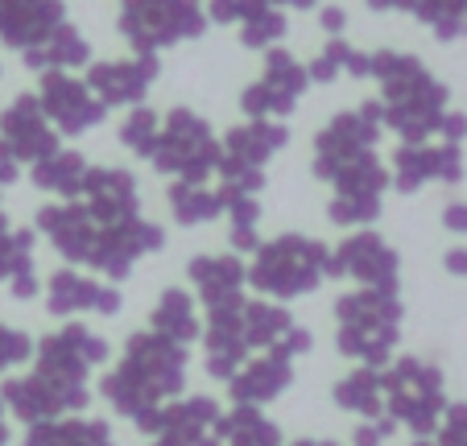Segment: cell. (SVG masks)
Wrapping results in <instances>:
<instances>
[{
	"instance_id": "cell-1",
	"label": "cell",
	"mask_w": 467,
	"mask_h": 446,
	"mask_svg": "<svg viewBox=\"0 0 467 446\" xmlns=\"http://www.w3.org/2000/svg\"><path fill=\"white\" fill-rule=\"evenodd\" d=\"M203 0H124L120 5V34L137 54H158L161 46L203 37Z\"/></svg>"
},
{
	"instance_id": "cell-2",
	"label": "cell",
	"mask_w": 467,
	"mask_h": 446,
	"mask_svg": "<svg viewBox=\"0 0 467 446\" xmlns=\"http://www.w3.org/2000/svg\"><path fill=\"white\" fill-rule=\"evenodd\" d=\"M220 158L223 153L215 149L207 120H199V116L186 112V108H174V112L166 116V124H161V132H158V145H153L158 170L203 178L212 166H220Z\"/></svg>"
},
{
	"instance_id": "cell-3",
	"label": "cell",
	"mask_w": 467,
	"mask_h": 446,
	"mask_svg": "<svg viewBox=\"0 0 467 446\" xmlns=\"http://www.w3.org/2000/svg\"><path fill=\"white\" fill-rule=\"evenodd\" d=\"M306 83H310L306 67H302L290 50H277L274 46V50H265L261 83H253V88L244 91L240 108H244L248 116H256V120H265V116H282L298 104V96L306 91Z\"/></svg>"
},
{
	"instance_id": "cell-4",
	"label": "cell",
	"mask_w": 467,
	"mask_h": 446,
	"mask_svg": "<svg viewBox=\"0 0 467 446\" xmlns=\"http://www.w3.org/2000/svg\"><path fill=\"white\" fill-rule=\"evenodd\" d=\"M42 112L58 120L62 132H88L96 120H104L108 108L91 96L88 83L71 79L67 70H42V96H37Z\"/></svg>"
},
{
	"instance_id": "cell-5",
	"label": "cell",
	"mask_w": 467,
	"mask_h": 446,
	"mask_svg": "<svg viewBox=\"0 0 467 446\" xmlns=\"http://www.w3.org/2000/svg\"><path fill=\"white\" fill-rule=\"evenodd\" d=\"M158 79V54H137V58H108L88 67V88L104 108L137 104Z\"/></svg>"
},
{
	"instance_id": "cell-6",
	"label": "cell",
	"mask_w": 467,
	"mask_h": 446,
	"mask_svg": "<svg viewBox=\"0 0 467 446\" xmlns=\"http://www.w3.org/2000/svg\"><path fill=\"white\" fill-rule=\"evenodd\" d=\"M318 264H323V248L310 240H282V244L265 248L261 264H256V285L274 289V294H298L315 281Z\"/></svg>"
},
{
	"instance_id": "cell-7",
	"label": "cell",
	"mask_w": 467,
	"mask_h": 446,
	"mask_svg": "<svg viewBox=\"0 0 467 446\" xmlns=\"http://www.w3.org/2000/svg\"><path fill=\"white\" fill-rule=\"evenodd\" d=\"M67 26L62 0H0V42L13 50H34Z\"/></svg>"
},
{
	"instance_id": "cell-8",
	"label": "cell",
	"mask_w": 467,
	"mask_h": 446,
	"mask_svg": "<svg viewBox=\"0 0 467 446\" xmlns=\"http://www.w3.org/2000/svg\"><path fill=\"white\" fill-rule=\"evenodd\" d=\"M0 132H5V149L9 158H50L58 149V137L46 124V112L37 104V96H17L9 104V112L0 116Z\"/></svg>"
},
{
	"instance_id": "cell-9",
	"label": "cell",
	"mask_w": 467,
	"mask_h": 446,
	"mask_svg": "<svg viewBox=\"0 0 467 446\" xmlns=\"http://www.w3.org/2000/svg\"><path fill=\"white\" fill-rule=\"evenodd\" d=\"M88 62H91V42L71 26V21H67L54 37H46L42 46L26 50L29 70H67V67H88Z\"/></svg>"
},
{
	"instance_id": "cell-10",
	"label": "cell",
	"mask_w": 467,
	"mask_h": 446,
	"mask_svg": "<svg viewBox=\"0 0 467 446\" xmlns=\"http://www.w3.org/2000/svg\"><path fill=\"white\" fill-rule=\"evenodd\" d=\"M83 178H88V166H83L79 153H50V158H42V166L34 170V182L50 186V191H62V194L83 191Z\"/></svg>"
},
{
	"instance_id": "cell-11",
	"label": "cell",
	"mask_w": 467,
	"mask_h": 446,
	"mask_svg": "<svg viewBox=\"0 0 467 446\" xmlns=\"http://www.w3.org/2000/svg\"><path fill=\"white\" fill-rule=\"evenodd\" d=\"M285 37V13L277 9V5H269V9H261L256 17L240 21V42L248 46V50H274V42H282Z\"/></svg>"
},
{
	"instance_id": "cell-12",
	"label": "cell",
	"mask_w": 467,
	"mask_h": 446,
	"mask_svg": "<svg viewBox=\"0 0 467 446\" xmlns=\"http://www.w3.org/2000/svg\"><path fill=\"white\" fill-rule=\"evenodd\" d=\"M158 116L145 112V108H137V112H129V120L120 124V140L132 149V153H141V158H153V145H158Z\"/></svg>"
},
{
	"instance_id": "cell-13",
	"label": "cell",
	"mask_w": 467,
	"mask_h": 446,
	"mask_svg": "<svg viewBox=\"0 0 467 446\" xmlns=\"http://www.w3.org/2000/svg\"><path fill=\"white\" fill-rule=\"evenodd\" d=\"M348 58H352V46H348L344 37H331V42L323 46V54H318V58L306 67V75L315 83H331L336 75H344V70H348Z\"/></svg>"
},
{
	"instance_id": "cell-14",
	"label": "cell",
	"mask_w": 467,
	"mask_h": 446,
	"mask_svg": "<svg viewBox=\"0 0 467 446\" xmlns=\"http://www.w3.org/2000/svg\"><path fill=\"white\" fill-rule=\"evenodd\" d=\"M318 21H323V29H327L331 37H339V34L348 29V13H344V9H336V5H327V9L318 13Z\"/></svg>"
},
{
	"instance_id": "cell-15",
	"label": "cell",
	"mask_w": 467,
	"mask_h": 446,
	"mask_svg": "<svg viewBox=\"0 0 467 446\" xmlns=\"http://www.w3.org/2000/svg\"><path fill=\"white\" fill-rule=\"evenodd\" d=\"M274 5H277V9H282V5H290V9H302V13L318 9V0H274Z\"/></svg>"
}]
</instances>
